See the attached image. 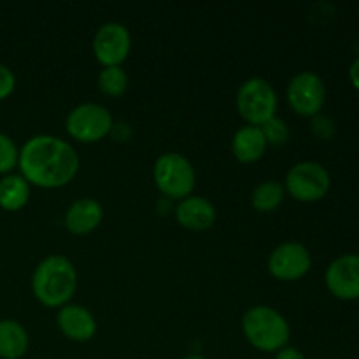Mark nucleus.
Masks as SVG:
<instances>
[{
  "instance_id": "26",
  "label": "nucleus",
  "mask_w": 359,
  "mask_h": 359,
  "mask_svg": "<svg viewBox=\"0 0 359 359\" xmlns=\"http://www.w3.org/2000/svg\"><path fill=\"white\" fill-rule=\"evenodd\" d=\"M184 359H205V358H202V356H196V354H191V356H188V358H184Z\"/></svg>"
},
{
  "instance_id": "15",
  "label": "nucleus",
  "mask_w": 359,
  "mask_h": 359,
  "mask_svg": "<svg viewBox=\"0 0 359 359\" xmlns=\"http://www.w3.org/2000/svg\"><path fill=\"white\" fill-rule=\"evenodd\" d=\"M266 139L259 126H242L231 140V149L235 158L242 163H252L258 161L266 151Z\"/></svg>"
},
{
  "instance_id": "9",
  "label": "nucleus",
  "mask_w": 359,
  "mask_h": 359,
  "mask_svg": "<svg viewBox=\"0 0 359 359\" xmlns=\"http://www.w3.org/2000/svg\"><path fill=\"white\" fill-rule=\"evenodd\" d=\"M132 39L121 23H105L98 28L93 39V51L104 67H119L128 56Z\"/></svg>"
},
{
  "instance_id": "18",
  "label": "nucleus",
  "mask_w": 359,
  "mask_h": 359,
  "mask_svg": "<svg viewBox=\"0 0 359 359\" xmlns=\"http://www.w3.org/2000/svg\"><path fill=\"white\" fill-rule=\"evenodd\" d=\"M284 186L276 181L262 182L252 191V207L258 212H272L283 203L284 200Z\"/></svg>"
},
{
  "instance_id": "25",
  "label": "nucleus",
  "mask_w": 359,
  "mask_h": 359,
  "mask_svg": "<svg viewBox=\"0 0 359 359\" xmlns=\"http://www.w3.org/2000/svg\"><path fill=\"white\" fill-rule=\"evenodd\" d=\"M349 79H351V83L354 84V88H356V90H359V58L354 60L353 65H351Z\"/></svg>"
},
{
  "instance_id": "12",
  "label": "nucleus",
  "mask_w": 359,
  "mask_h": 359,
  "mask_svg": "<svg viewBox=\"0 0 359 359\" xmlns=\"http://www.w3.org/2000/svg\"><path fill=\"white\" fill-rule=\"evenodd\" d=\"M58 326L65 337L76 342H86L97 333L93 314L81 305H65L58 312Z\"/></svg>"
},
{
  "instance_id": "20",
  "label": "nucleus",
  "mask_w": 359,
  "mask_h": 359,
  "mask_svg": "<svg viewBox=\"0 0 359 359\" xmlns=\"http://www.w3.org/2000/svg\"><path fill=\"white\" fill-rule=\"evenodd\" d=\"M18 158L20 153L13 139L0 133V174H9L18 165Z\"/></svg>"
},
{
  "instance_id": "23",
  "label": "nucleus",
  "mask_w": 359,
  "mask_h": 359,
  "mask_svg": "<svg viewBox=\"0 0 359 359\" xmlns=\"http://www.w3.org/2000/svg\"><path fill=\"white\" fill-rule=\"evenodd\" d=\"M314 132L316 135L321 137V139H330V137L335 133V125L332 123V119L318 114L314 116Z\"/></svg>"
},
{
  "instance_id": "19",
  "label": "nucleus",
  "mask_w": 359,
  "mask_h": 359,
  "mask_svg": "<svg viewBox=\"0 0 359 359\" xmlns=\"http://www.w3.org/2000/svg\"><path fill=\"white\" fill-rule=\"evenodd\" d=\"M98 88L107 97H121L128 88V76L121 67H104L98 76Z\"/></svg>"
},
{
  "instance_id": "14",
  "label": "nucleus",
  "mask_w": 359,
  "mask_h": 359,
  "mask_svg": "<svg viewBox=\"0 0 359 359\" xmlns=\"http://www.w3.org/2000/svg\"><path fill=\"white\" fill-rule=\"evenodd\" d=\"M104 210L93 198L76 200L65 212V226L74 235H86L102 223Z\"/></svg>"
},
{
  "instance_id": "5",
  "label": "nucleus",
  "mask_w": 359,
  "mask_h": 359,
  "mask_svg": "<svg viewBox=\"0 0 359 359\" xmlns=\"http://www.w3.org/2000/svg\"><path fill=\"white\" fill-rule=\"evenodd\" d=\"M154 181L160 191L170 198H188L195 188V170L182 154H161L154 163Z\"/></svg>"
},
{
  "instance_id": "2",
  "label": "nucleus",
  "mask_w": 359,
  "mask_h": 359,
  "mask_svg": "<svg viewBox=\"0 0 359 359\" xmlns=\"http://www.w3.org/2000/svg\"><path fill=\"white\" fill-rule=\"evenodd\" d=\"M77 287V273L65 256H49L41 262L32 277L35 298L46 307H65Z\"/></svg>"
},
{
  "instance_id": "3",
  "label": "nucleus",
  "mask_w": 359,
  "mask_h": 359,
  "mask_svg": "<svg viewBox=\"0 0 359 359\" xmlns=\"http://www.w3.org/2000/svg\"><path fill=\"white\" fill-rule=\"evenodd\" d=\"M244 335L256 349L273 353L286 347L290 340V325L272 307L258 305L245 312L242 319Z\"/></svg>"
},
{
  "instance_id": "11",
  "label": "nucleus",
  "mask_w": 359,
  "mask_h": 359,
  "mask_svg": "<svg viewBox=\"0 0 359 359\" xmlns=\"http://www.w3.org/2000/svg\"><path fill=\"white\" fill-rule=\"evenodd\" d=\"M326 286L340 300L359 298V255L333 259L326 270Z\"/></svg>"
},
{
  "instance_id": "4",
  "label": "nucleus",
  "mask_w": 359,
  "mask_h": 359,
  "mask_svg": "<svg viewBox=\"0 0 359 359\" xmlns=\"http://www.w3.org/2000/svg\"><path fill=\"white\" fill-rule=\"evenodd\" d=\"M237 109L251 126H263L269 119L276 118L277 95L272 84L262 77L245 81L238 88Z\"/></svg>"
},
{
  "instance_id": "13",
  "label": "nucleus",
  "mask_w": 359,
  "mask_h": 359,
  "mask_svg": "<svg viewBox=\"0 0 359 359\" xmlns=\"http://www.w3.org/2000/svg\"><path fill=\"white\" fill-rule=\"evenodd\" d=\"M179 224L193 231L209 230L216 221V209L202 196H188L175 209Z\"/></svg>"
},
{
  "instance_id": "16",
  "label": "nucleus",
  "mask_w": 359,
  "mask_h": 359,
  "mask_svg": "<svg viewBox=\"0 0 359 359\" xmlns=\"http://www.w3.org/2000/svg\"><path fill=\"white\" fill-rule=\"evenodd\" d=\"M28 349L27 330L13 319L0 321V358L20 359Z\"/></svg>"
},
{
  "instance_id": "22",
  "label": "nucleus",
  "mask_w": 359,
  "mask_h": 359,
  "mask_svg": "<svg viewBox=\"0 0 359 359\" xmlns=\"http://www.w3.org/2000/svg\"><path fill=\"white\" fill-rule=\"evenodd\" d=\"M14 86H16V77L13 70L0 63V100L9 97L14 91Z\"/></svg>"
},
{
  "instance_id": "10",
  "label": "nucleus",
  "mask_w": 359,
  "mask_h": 359,
  "mask_svg": "<svg viewBox=\"0 0 359 359\" xmlns=\"http://www.w3.org/2000/svg\"><path fill=\"white\" fill-rule=\"evenodd\" d=\"M312 259L307 248L298 242H286L272 251L269 270L279 280H298L311 270Z\"/></svg>"
},
{
  "instance_id": "24",
  "label": "nucleus",
  "mask_w": 359,
  "mask_h": 359,
  "mask_svg": "<svg viewBox=\"0 0 359 359\" xmlns=\"http://www.w3.org/2000/svg\"><path fill=\"white\" fill-rule=\"evenodd\" d=\"M276 359H305V356L300 351L294 349V347H284V349H280L277 353Z\"/></svg>"
},
{
  "instance_id": "21",
  "label": "nucleus",
  "mask_w": 359,
  "mask_h": 359,
  "mask_svg": "<svg viewBox=\"0 0 359 359\" xmlns=\"http://www.w3.org/2000/svg\"><path fill=\"white\" fill-rule=\"evenodd\" d=\"M265 135L266 144H284L290 135V130H287L286 121L279 118H272L265 123L263 126H259Z\"/></svg>"
},
{
  "instance_id": "1",
  "label": "nucleus",
  "mask_w": 359,
  "mask_h": 359,
  "mask_svg": "<svg viewBox=\"0 0 359 359\" xmlns=\"http://www.w3.org/2000/svg\"><path fill=\"white\" fill-rule=\"evenodd\" d=\"M18 165L25 181L53 189L69 184L79 170V156L65 140L53 135H35L20 151Z\"/></svg>"
},
{
  "instance_id": "7",
  "label": "nucleus",
  "mask_w": 359,
  "mask_h": 359,
  "mask_svg": "<svg viewBox=\"0 0 359 359\" xmlns=\"http://www.w3.org/2000/svg\"><path fill=\"white\" fill-rule=\"evenodd\" d=\"M112 130L111 112L98 104H81L67 116V132L79 142H97Z\"/></svg>"
},
{
  "instance_id": "6",
  "label": "nucleus",
  "mask_w": 359,
  "mask_h": 359,
  "mask_svg": "<svg viewBox=\"0 0 359 359\" xmlns=\"http://www.w3.org/2000/svg\"><path fill=\"white\" fill-rule=\"evenodd\" d=\"M330 184L328 170L316 161H302L286 175V189L298 202L321 200L328 193Z\"/></svg>"
},
{
  "instance_id": "17",
  "label": "nucleus",
  "mask_w": 359,
  "mask_h": 359,
  "mask_svg": "<svg viewBox=\"0 0 359 359\" xmlns=\"http://www.w3.org/2000/svg\"><path fill=\"white\" fill-rule=\"evenodd\" d=\"M30 196V184L23 175L9 174L0 179V207L6 210H20L27 205Z\"/></svg>"
},
{
  "instance_id": "8",
  "label": "nucleus",
  "mask_w": 359,
  "mask_h": 359,
  "mask_svg": "<svg viewBox=\"0 0 359 359\" xmlns=\"http://www.w3.org/2000/svg\"><path fill=\"white\" fill-rule=\"evenodd\" d=\"M287 102L297 114L314 118L326 102V88L321 77L314 72L297 74L287 86Z\"/></svg>"
}]
</instances>
